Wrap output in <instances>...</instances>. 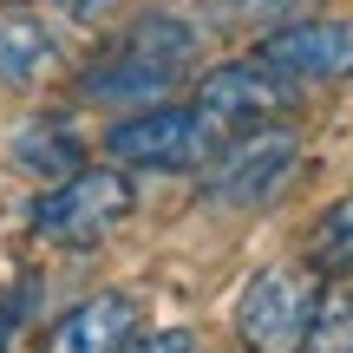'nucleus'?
<instances>
[{"label":"nucleus","mask_w":353,"mask_h":353,"mask_svg":"<svg viewBox=\"0 0 353 353\" xmlns=\"http://www.w3.org/2000/svg\"><path fill=\"white\" fill-rule=\"evenodd\" d=\"M105 151L118 164H138V170H196L223 151V125L203 118L196 105H157L144 118H125L112 125Z\"/></svg>","instance_id":"nucleus-3"},{"label":"nucleus","mask_w":353,"mask_h":353,"mask_svg":"<svg viewBox=\"0 0 353 353\" xmlns=\"http://www.w3.org/2000/svg\"><path fill=\"white\" fill-rule=\"evenodd\" d=\"M314 275L307 268H262V275L242 288V307H236V327L255 353H301V334H307V314H314Z\"/></svg>","instance_id":"nucleus-4"},{"label":"nucleus","mask_w":353,"mask_h":353,"mask_svg":"<svg viewBox=\"0 0 353 353\" xmlns=\"http://www.w3.org/2000/svg\"><path fill=\"white\" fill-rule=\"evenodd\" d=\"M131 334H138V301L131 294H92L46 334L39 353H118Z\"/></svg>","instance_id":"nucleus-8"},{"label":"nucleus","mask_w":353,"mask_h":353,"mask_svg":"<svg viewBox=\"0 0 353 353\" xmlns=\"http://www.w3.org/2000/svg\"><path fill=\"white\" fill-rule=\"evenodd\" d=\"M13 151H20V164H26V170L59 176V183H65L72 170H85V164H79V138H72L65 125H26Z\"/></svg>","instance_id":"nucleus-12"},{"label":"nucleus","mask_w":353,"mask_h":353,"mask_svg":"<svg viewBox=\"0 0 353 353\" xmlns=\"http://www.w3.org/2000/svg\"><path fill=\"white\" fill-rule=\"evenodd\" d=\"M262 72L288 79H353V20H301L262 39Z\"/></svg>","instance_id":"nucleus-6"},{"label":"nucleus","mask_w":353,"mask_h":353,"mask_svg":"<svg viewBox=\"0 0 353 353\" xmlns=\"http://www.w3.org/2000/svg\"><path fill=\"white\" fill-rule=\"evenodd\" d=\"M190 59H196V33L183 20H170V13H151V20H138V33L112 59L85 72V92L92 99H164L190 72Z\"/></svg>","instance_id":"nucleus-1"},{"label":"nucleus","mask_w":353,"mask_h":353,"mask_svg":"<svg viewBox=\"0 0 353 353\" xmlns=\"http://www.w3.org/2000/svg\"><path fill=\"white\" fill-rule=\"evenodd\" d=\"M65 13H72V20H105V13L118 7V0H59Z\"/></svg>","instance_id":"nucleus-15"},{"label":"nucleus","mask_w":353,"mask_h":353,"mask_svg":"<svg viewBox=\"0 0 353 353\" xmlns=\"http://www.w3.org/2000/svg\"><path fill=\"white\" fill-rule=\"evenodd\" d=\"M196 99H203L196 112L216 118V125H255V118H268V112L288 105V85H281L275 72H262L255 59H236V65H216Z\"/></svg>","instance_id":"nucleus-7"},{"label":"nucleus","mask_w":353,"mask_h":353,"mask_svg":"<svg viewBox=\"0 0 353 353\" xmlns=\"http://www.w3.org/2000/svg\"><path fill=\"white\" fill-rule=\"evenodd\" d=\"M118 353H203L196 347V334H183V327H164V334H131Z\"/></svg>","instance_id":"nucleus-14"},{"label":"nucleus","mask_w":353,"mask_h":353,"mask_svg":"<svg viewBox=\"0 0 353 353\" xmlns=\"http://www.w3.org/2000/svg\"><path fill=\"white\" fill-rule=\"evenodd\" d=\"M125 216H131V183L118 170L92 164V170H72L65 183L39 190L33 210H26V229L59 242V249H92V242H105Z\"/></svg>","instance_id":"nucleus-2"},{"label":"nucleus","mask_w":353,"mask_h":353,"mask_svg":"<svg viewBox=\"0 0 353 353\" xmlns=\"http://www.w3.org/2000/svg\"><path fill=\"white\" fill-rule=\"evenodd\" d=\"M314 0H210V13L216 20H229V26H255V33H281V26H301V20H314Z\"/></svg>","instance_id":"nucleus-13"},{"label":"nucleus","mask_w":353,"mask_h":353,"mask_svg":"<svg viewBox=\"0 0 353 353\" xmlns=\"http://www.w3.org/2000/svg\"><path fill=\"white\" fill-rule=\"evenodd\" d=\"M294 151L301 138L294 131H255V138H236L210 157V196L216 203H268L294 170Z\"/></svg>","instance_id":"nucleus-5"},{"label":"nucleus","mask_w":353,"mask_h":353,"mask_svg":"<svg viewBox=\"0 0 353 353\" xmlns=\"http://www.w3.org/2000/svg\"><path fill=\"white\" fill-rule=\"evenodd\" d=\"M307 275H353V196H341L307 236Z\"/></svg>","instance_id":"nucleus-10"},{"label":"nucleus","mask_w":353,"mask_h":353,"mask_svg":"<svg viewBox=\"0 0 353 353\" xmlns=\"http://www.w3.org/2000/svg\"><path fill=\"white\" fill-rule=\"evenodd\" d=\"M52 59H59V46L46 26L26 7H0V85H33Z\"/></svg>","instance_id":"nucleus-9"},{"label":"nucleus","mask_w":353,"mask_h":353,"mask_svg":"<svg viewBox=\"0 0 353 353\" xmlns=\"http://www.w3.org/2000/svg\"><path fill=\"white\" fill-rule=\"evenodd\" d=\"M301 353H353V288H321L314 294Z\"/></svg>","instance_id":"nucleus-11"}]
</instances>
